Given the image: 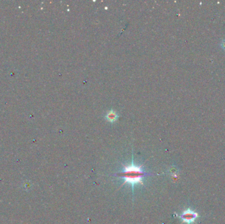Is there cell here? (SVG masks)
Returning a JSON list of instances; mask_svg holds the SVG:
<instances>
[{"label": "cell", "instance_id": "cell-1", "mask_svg": "<svg viewBox=\"0 0 225 224\" xmlns=\"http://www.w3.org/2000/svg\"><path fill=\"white\" fill-rule=\"evenodd\" d=\"M115 175L125 179V182L122 185L126 183H130L132 185V191L134 192V186L137 184L143 185V178L146 175H149V174L143 171L142 169V166L135 165L132 160L130 165L124 166L123 172L116 174Z\"/></svg>", "mask_w": 225, "mask_h": 224}, {"label": "cell", "instance_id": "cell-2", "mask_svg": "<svg viewBox=\"0 0 225 224\" xmlns=\"http://www.w3.org/2000/svg\"><path fill=\"white\" fill-rule=\"evenodd\" d=\"M198 216V215L196 212L192 211L191 209L188 208L180 216V218L183 222L191 223L196 220Z\"/></svg>", "mask_w": 225, "mask_h": 224}, {"label": "cell", "instance_id": "cell-3", "mask_svg": "<svg viewBox=\"0 0 225 224\" xmlns=\"http://www.w3.org/2000/svg\"><path fill=\"white\" fill-rule=\"evenodd\" d=\"M117 114L114 111H109L106 115L107 120H108L109 122H114L117 118Z\"/></svg>", "mask_w": 225, "mask_h": 224}, {"label": "cell", "instance_id": "cell-4", "mask_svg": "<svg viewBox=\"0 0 225 224\" xmlns=\"http://www.w3.org/2000/svg\"><path fill=\"white\" fill-rule=\"evenodd\" d=\"M221 45H222V47H223V49H224V50H225V40H223V41H222Z\"/></svg>", "mask_w": 225, "mask_h": 224}]
</instances>
